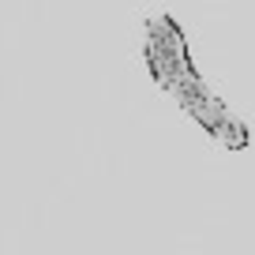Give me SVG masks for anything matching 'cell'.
I'll return each instance as SVG.
<instances>
[{"label":"cell","instance_id":"6da1fadb","mask_svg":"<svg viewBox=\"0 0 255 255\" xmlns=\"http://www.w3.org/2000/svg\"><path fill=\"white\" fill-rule=\"evenodd\" d=\"M143 56H146L150 79L158 83L210 139H218L225 150H244L248 146V124L203 83V75L195 72V64H191L188 38H184L180 23H176L165 8L150 11V15L143 19Z\"/></svg>","mask_w":255,"mask_h":255}]
</instances>
